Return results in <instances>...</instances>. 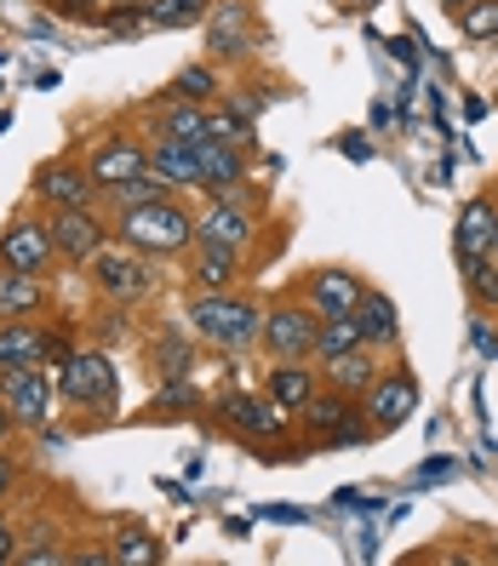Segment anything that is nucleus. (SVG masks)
Returning <instances> with one entry per match:
<instances>
[{
	"label": "nucleus",
	"instance_id": "nucleus-1",
	"mask_svg": "<svg viewBox=\"0 0 498 566\" xmlns=\"http://www.w3.org/2000/svg\"><path fill=\"white\" fill-rule=\"evenodd\" d=\"M184 326L195 344H207L218 355H247L258 349V321H263V304L252 292L229 286V292H189L184 297Z\"/></svg>",
	"mask_w": 498,
	"mask_h": 566
},
{
	"label": "nucleus",
	"instance_id": "nucleus-4",
	"mask_svg": "<svg viewBox=\"0 0 498 566\" xmlns=\"http://www.w3.org/2000/svg\"><path fill=\"white\" fill-rule=\"evenodd\" d=\"M81 281L104 297V304H149L160 292V258L126 247V241H104L86 263H81Z\"/></svg>",
	"mask_w": 498,
	"mask_h": 566
},
{
	"label": "nucleus",
	"instance_id": "nucleus-43",
	"mask_svg": "<svg viewBox=\"0 0 498 566\" xmlns=\"http://www.w3.org/2000/svg\"><path fill=\"white\" fill-rule=\"evenodd\" d=\"M487 252H492V258H498V223H492V241H487Z\"/></svg>",
	"mask_w": 498,
	"mask_h": 566
},
{
	"label": "nucleus",
	"instance_id": "nucleus-11",
	"mask_svg": "<svg viewBox=\"0 0 498 566\" xmlns=\"http://www.w3.org/2000/svg\"><path fill=\"white\" fill-rule=\"evenodd\" d=\"M29 201L41 212H58V207H97V184L86 172L81 149H63L52 160L35 166V178H29Z\"/></svg>",
	"mask_w": 498,
	"mask_h": 566
},
{
	"label": "nucleus",
	"instance_id": "nucleus-25",
	"mask_svg": "<svg viewBox=\"0 0 498 566\" xmlns=\"http://www.w3.org/2000/svg\"><path fill=\"white\" fill-rule=\"evenodd\" d=\"M384 349H373V344H361V349H350V355H339V360H326V366H315L321 373V384H332V389H344V395H367L373 389V378L384 373Z\"/></svg>",
	"mask_w": 498,
	"mask_h": 566
},
{
	"label": "nucleus",
	"instance_id": "nucleus-40",
	"mask_svg": "<svg viewBox=\"0 0 498 566\" xmlns=\"http://www.w3.org/2000/svg\"><path fill=\"white\" fill-rule=\"evenodd\" d=\"M12 436H23V429L12 423V412H7V407H0V441H12Z\"/></svg>",
	"mask_w": 498,
	"mask_h": 566
},
{
	"label": "nucleus",
	"instance_id": "nucleus-33",
	"mask_svg": "<svg viewBox=\"0 0 498 566\" xmlns=\"http://www.w3.org/2000/svg\"><path fill=\"white\" fill-rule=\"evenodd\" d=\"M207 401H201V389H195L189 378H166L160 389H155V412L149 418H195Z\"/></svg>",
	"mask_w": 498,
	"mask_h": 566
},
{
	"label": "nucleus",
	"instance_id": "nucleus-41",
	"mask_svg": "<svg viewBox=\"0 0 498 566\" xmlns=\"http://www.w3.org/2000/svg\"><path fill=\"white\" fill-rule=\"evenodd\" d=\"M104 7H126V12H144L149 0H104ZM104 7H97V12H104Z\"/></svg>",
	"mask_w": 498,
	"mask_h": 566
},
{
	"label": "nucleus",
	"instance_id": "nucleus-28",
	"mask_svg": "<svg viewBox=\"0 0 498 566\" xmlns=\"http://www.w3.org/2000/svg\"><path fill=\"white\" fill-rule=\"evenodd\" d=\"M104 549H110L115 566H132V560H138V566H155V560L166 555V549L149 538V526H138V521H121L110 538H104Z\"/></svg>",
	"mask_w": 498,
	"mask_h": 566
},
{
	"label": "nucleus",
	"instance_id": "nucleus-22",
	"mask_svg": "<svg viewBox=\"0 0 498 566\" xmlns=\"http://www.w3.org/2000/svg\"><path fill=\"white\" fill-rule=\"evenodd\" d=\"M52 315V275L0 270V321H46Z\"/></svg>",
	"mask_w": 498,
	"mask_h": 566
},
{
	"label": "nucleus",
	"instance_id": "nucleus-36",
	"mask_svg": "<svg viewBox=\"0 0 498 566\" xmlns=\"http://www.w3.org/2000/svg\"><path fill=\"white\" fill-rule=\"evenodd\" d=\"M70 349H75V315H46L41 321V366H58L70 360Z\"/></svg>",
	"mask_w": 498,
	"mask_h": 566
},
{
	"label": "nucleus",
	"instance_id": "nucleus-45",
	"mask_svg": "<svg viewBox=\"0 0 498 566\" xmlns=\"http://www.w3.org/2000/svg\"><path fill=\"white\" fill-rule=\"evenodd\" d=\"M492 195H498V184H492Z\"/></svg>",
	"mask_w": 498,
	"mask_h": 566
},
{
	"label": "nucleus",
	"instance_id": "nucleus-10",
	"mask_svg": "<svg viewBox=\"0 0 498 566\" xmlns=\"http://www.w3.org/2000/svg\"><path fill=\"white\" fill-rule=\"evenodd\" d=\"M413 412H418V378L390 355V360H384V373L373 378V389L361 395V418H367L373 441H378V436H395V429H407Z\"/></svg>",
	"mask_w": 498,
	"mask_h": 566
},
{
	"label": "nucleus",
	"instance_id": "nucleus-26",
	"mask_svg": "<svg viewBox=\"0 0 498 566\" xmlns=\"http://www.w3.org/2000/svg\"><path fill=\"white\" fill-rule=\"evenodd\" d=\"M149 373L166 384V378H189L195 373V338H184V321L160 326V338L149 344Z\"/></svg>",
	"mask_w": 498,
	"mask_h": 566
},
{
	"label": "nucleus",
	"instance_id": "nucleus-13",
	"mask_svg": "<svg viewBox=\"0 0 498 566\" xmlns=\"http://www.w3.org/2000/svg\"><path fill=\"white\" fill-rule=\"evenodd\" d=\"M292 292L304 297V304L326 321V315H355L361 292H367V275L350 270V263H315V270H304L292 281Z\"/></svg>",
	"mask_w": 498,
	"mask_h": 566
},
{
	"label": "nucleus",
	"instance_id": "nucleus-9",
	"mask_svg": "<svg viewBox=\"0 0 498 566\" xmlns=\"http://www.w3.org/2000/svg\"><path fill=\"white\" fill-rule=\"evenodd\" d=\"M212 423L236 429V436H247L258 447H276L292 436V412H281L263 389H224L212 401Z\"/></svg>",
	"mask_w": 498,
	"mask_h": 566
},
{
	"label": "nucleus",
	"instance_id": "nucleus-2",
	"mask_svg": "<svg viewBox=\"0 0 498 566\" xmlns=\"http://www.w3.org/2000/svg\"><path fill=\"white\" fill-rule=\"evenodd\" d=\"M58 401L81 412L75 429H104L121 412V373L104 344H75L70 360L58 366Z\"/></svg>",
	"mask_w": 498,
	"mask_h": 566
},
{
	"label": "nucleus",
	"instance_id": "nucleus-7",
	"mask_svg": "<svg viewBox=\"0 0 498 566\" xmlns=\"http://www.w3.org/2000/svg\"><path fill=\"white\" fill-rule=\"evenodd\" d=\"M315 326H321V315L287 286V297L263 304V321H258V349H263V360H310Z\"/></svg>",
	"mask_w": 498,
	"mask_h": 566
},
{
	"label": "nucleus",
	"instance_id": "nucleus-23",
	"mask_svg": "<svg viewBox=\"0 0 498 566\" xmlns=\"http://www.w3.org/2000/svg\"><path fill=\"white\" fill-rule=\"evenodd\" d=\"M144 144H149V172L173 195H195V189H201V160H195V144H178V138H144Z\"/></svg>",
	"mask_w": 498,
	"mask_h": 566
},
{
	"label": "nucleus",
	"instance_id": "nucleus-44",
	"mask_svg": "<svg viewBox=\"0 0 498 566\" xmlns=\"http://www.w3.org/2000/svg\"><path fill=\"white\" fill-rule=\"evenodd\" d=\"M344 7H373V0H344Z\"/></svg>",
	"mask_w": 498,
	"mask_h": 566
},
{
	"label": "nucleus",
	"instance_id": "nucleus-20",
	"mask_svg": "<svg viewBox=\"0 0 498 566\" xmlns=\"http://www.w3.org/2000/svg\"><path fill=\"white\" fill-rule=\"evenodd\" d=\"M492 223H498V195L481 189L458 207V223H453V258L458 263H476L487 258V241H492Z\"/></svg>",
	"mask_w": 498,
	"mask_h": 566
},
{
	"label": "nucleus",
	"instance_id": "nucleus-5",
	"mask_svg": "<svg viewBox=\"0 0 498 566\" xmlns=\"http://www.w3.org/2000/svg\"><path fill=\"white\" fill-rule=\"evenodd\" d=\"M195 235L252 258V247L263 235V201L252 195V184L236 189V195H201V207H195Z\"/></svg>",
	"mask_w": 498,
	"mask_h": 566
},
{
	"label": "nucleus",
	"instance_id": "nucleus-3",
	"mask_svg": "<svg viewBox=\"0 0 498 566\" xmlns=\"http://www.w3.org/2000/svg\"><path fill=\"white\" fill-rule=\"evenodd\" d=\"M110 229H115V241L138 247L149 258H184L195 247V207H184L178 195H155L144 207L110 212Z\"/></svg>",
	"mask_w": 498,
	"mask_h": 566
},
{
	"label": "nucleus",
	"instance_id": "nucleus-14",
	"mask_svg": "<svg viewBox=\"0 0 498 566\" xmlns=\"http://www.w3.org/2000/svg\"><path fill=\"white\" fill-rule=\"evenodd\" d=\"M81 160H86L92 184L110 189V184H121V178L149 172V144H144V132H104V138H97Z\"/></svg>",
	"mask_w": 498,
	"mask_h": 566
},
{
	"label": "nucleus",
	"instance_id": "nucleus-39",
	"mask_svg": "<svg viewBox=\"0 0 498 566\" xmlns=\"http://www.w3.org/2000/svg\"><path fill=\"white\" fill-rule=\"evenodd\" d=\"M52 7L63 18H75V23H97V7H104V0H52Z\"/></svg>",
	"mask_w": 498,
	"mask_h": 566
},
{
	"label": "nucleus",
	"instance_id": "nucleus-30",
	"mask_svg": "<svg viewBox=\"0 0 498 566\" xmlns=\"http://www.w3.org/2000/svg\"><path fill=\"white\" fill-rule=\"evenodd\" d=\"M458 281H464V297H470L476 315H498V258H476V263H458Z\"/></svg>",
	"mask_w": 498,
	"mask_h": 566
},
{
	"label": "nucleus",
	"instance_id": "nucleus-16",
	"mask_svg": "<svg viewBox=\"0 0 498 566\" xmlns=\"http://www.w3.org/2000/svg\"><path fill=\"white\" fill-rule=\"evenodd\" d=\"M258 46V23H252V7L247 0H212V12H207V57L212 63H236Z\"/></svg>",
	"mask_w": 498,
	"mask_h": 566
},
{
	"label": "nucleus",
	"instance_id": "nucleus-27",
	"mask_svg": "<svg viewBox=\"0 0 498 566\" xmlns=\"http://www.w3.org/2000/svg\"><path fill=\"white\" fill-rule=\"evenodd\" d=\"M166 97H189V104H218V97H224V75H218V63H212V57L184 63V70L173 75V86H166Z\"/></svg>",
	"mask_w": 498,
	"mask_h": 566
},
{
	"label": "nucleus",
	"instance_id": "nucleus-21",
	"mask_svg": "<svg viewBox=\"0 0 498 566\" xmlns=\"http://www.w3.org/2000/svg\"><path fill=\"white\" fill-rule=\"evenodd\" d=\"M355 326H361V338H367L373 349L402 355L407 326H402V310H395V297H390V292H378V286L361 292V304H355Z\"/></svg>",
	"mask_w": 498,
	"mask_h": 566
},
{
	"label": "nucleus",
	"instance_id": "nucleus-15",
	"mask_svg": "<svg viewBox=\"0 0 498 566\" xmlns=\"http://www.w3.org/2000/svg\"><path fill=\"white\" fill-rule=\"evenodd\" d=\"M241 281H247V252L195 235V247L184 252V286L189 292H229V286H241Z\"/></svg>",
	"mask_w": 498,
	"mask_h": 566
},
{
	"label": "nucleus",
	"instance_id": "nucleus-38",
	"mask_svg": "<svg viewBox=\"0 0 498 566\" xmlns=\"http://www.w3.org/2000/svg\"><path fill=\"white\" fill-rule=\"evenodd\" d=\"M12 555H18V521L0 504V566H12Z\"/></svg>",
	"mask_w": 498,
	"mask_h": 566
},
{
	"label": "nucleus",
	"instance_id": "nucleus-24",
	"mask_svg": "<svg viewBox=\"0 0 498 566\" xmlns=\"http://www.w3.org/2000/svg\"><path fill=\"white\" fill-rule=\"evenodd\" d=\"M315 389H321L315 360H270V366H263V395H270L281 412H298Z\"/></svg>",
	"mask_w": 498,
	"mask_h": 566
},
{
	"label": "nucleus",
	"instance_id": "nucleus-19",
	"mask_svg": "<svg viewBox=\"0 0 498 566\" xmlns=\"http://www.w3.org/2000/svg\"><path fill=\"white\" fill-rule=\"evenodd\" d=\"M350 418H361V401H355V395L321 384V389L310 395V401L292 412V429H304V441H315V447H321V441L332 436V429H344Z\"/></svg>",
	"mask_w": 498,
	"mask_h": 566
},
{
	"label": "nucleus",
	"instance_id": "nucleus-31",
	"mask_svg": "<svg viewBox=\"0 0 498 566\" xmlns=\"http://www.w3.org/2000/svg\"><path fill=\"white\" fill-rule=\"evenodd\" d=\"M361 344H367V338H361L355 315H326V321L315 326V349H310V360L326 366V360H339V355H350V349H361Z\"/></svg>",
	"mask_w": 498,
	"mask_h": 566
},
{
	"label": "nucleus",
	"instance_id": "nucleus-42",
	"mask_svg": "<svg viewBox=\"0 0 498 566\" xmlns=\"http://www.w3.org/2000/svg\"><path fill=\"white\" fill-rule=\"evenodd\" d=\"M442 7H447V12H458V7H470V0H442Z\"/></svg>",
	"mask_w": 498,
	"mask_h": 566
},
{
	"label": "nucleus",
	"instance_id": "nucleus-29",
	"mask_svg": "<svg viewBox=\"0 0 498 566\" xmlns=\"http://www.w3.org/2000/svg\"><path fill=\"white\" fill-rule=\"evenodd\" d=\"M41 366V321H0V373Z\"/></svg>",
	"mask_w": 498,
	"mask_h": 566
},
{
	"label": "nucleus",
	"instance_id": "nucleus-17",
	"mask_svg": "<svg viewBox=\"0 0 498 566\" xmlns=\"http://www.w3.org/2000/svg\"><path fill=\"white\" fill-rule=\"evenodd\" d=\"M195 160H201V189H195V195H236V189L252 184V172H247V149H241V144L201 138V144H195Z\"/></svg>",
	"mask_w": 498,
	"mask_h": 566
},
{
	"label": "nucleus",
	"instance_id": "nucleus-34",
	"mask_svg": "<svg viewBox=\"0 0 498 566\" xmlns=\"http://www.w3.org/2000/svg\"><path fill=\"white\" fill-rule=\"evenodd\" d=\"M212 12V0H149L144 23L149 29H184V23H201Z\"/></svg>",
	"mask_w": 498,
	"mask_h": 566
},
{
	"label": "nucleus",
	"instance_id": "nucleus-32",
	"mask_svg": "<svg viewBox=\"0 0 498 566\" xmlns=\"http://www.w3.org/2000/svg\"><path fill=\"white\" fill-rule=\"evenodd\" d=\"M155 195H173L155 172H138V178H121V184H110V189H97V207L104 212H126V207H144V201H155Z\"/></svg>",
	"mask_w": 498,
	"mask_h": 566
},
{
	"label": "nucleus",
	"instance_id": "nucleus-35",
	"mask_svg": "<svg viewBox=\"0 0 498 566\" xmlns=\"http://www.w3.org/2000/svg\"><path fill=\"white\" fill-rule=\"evenodd\" d=\"M453 23H458V35L470 41V46L498 41V0H470V7L453 12Z\"/></svg>",
	"mask_w": 498,
	"mask_h": 566
},
{
	"label": "nucleus",
	"instance_id": "nucleus-8",
	"mask_svg": "<svg viewBox=\"0 0 498 566\" xmlns=\"http://www.w3.org/2000/svg\"><path fill=\"white\" fill-rule=\"evenodd\" d=\"M0 270H18V275H52L58 270L52 229H46V212L35 201H23L0 223Z\"/></svg>",
	"mask_w": 498,
	"mask_h": 566
},
{
	"label": "nucleus",
	"instance_id": "nucleus-12",
	"mask_svg": "<svg viewBox=\"0 0 498 566\" xmlns=\"http://www.w3.org/2000/svg\"><path fill=\"white\" fill-rule=\"evenodd\" d=\"M46 229H52V252L63 270H81L97 247L115 241L104 207H58V212H46Z\"/></svg>",
	"mask_w": 498,
	"mask_h": 566
},
{
	"label": "nucleus",
	"instance_id": "nucleus-18",
	"mask_svg": "<svg viewBox=\"0 0 498 566\" xmlns=\"http://www.w3.org/2000/svg\"><path fill=\"white\" fill-rule=\"evenodd\" d=\"M144 138H178V144H201L207 138V104H189V97H155L144 109Z\"/></svg>",
	"mask_w": 498,
	"mask_h": 566
},
{
	"label": "nucleus",
	"instance_id": "nucleus-37",
	"mask_svg": "<svg viewBox=\"0 0 498 566\" xmlns=\"http://www.w3.org/2000/svg\"><path fill=\"white\" fill-rule=\"evenodd\" d=\"M18 481H23V458L12 452V441H0V504L18 497Z\"/></svg>",
	"mask_w": 498,
	"mask_h": 566
},
{
	"label": "nucleus",
	"instance_id": "nucleus-6",
	"mask_svg": "<svg viewBox=\"0 0 498 566\" xmlns=\"http://www.w3.org/2000/svg\"><path fill=\"white\" fill-rule=\"evenodd\" d=\"M0 407L12 412V423L23 429V436L58 423V412H63L58 373H52V366H7V373H0Z\"/></svg>",
	"mask_w": 498,
	"mask_h": 566
}]
</instances>
